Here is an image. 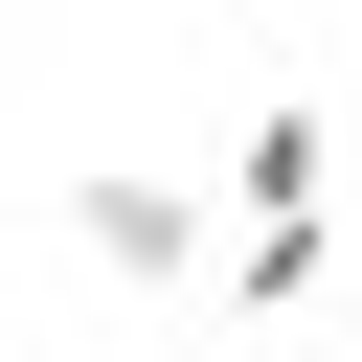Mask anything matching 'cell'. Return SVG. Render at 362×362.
<instances>
[{"instance_id": "1", "label": "cell", "mask_w": 362, "mask_h": 362, "mask_svg": "<svg viewBox=\"0 0 362 362\" xmlns=\"http://www.w3.org/2000/svg\"><path fill=\"white\" fill-rule=\"evenodd\" d=\"M226 204H249V226H339V204H362V181H339V90H272V113L226 136Z\"/></svg>"}, {"instance_id": "4", "label": "cell", "mask_w": 362, "mask_h": 362, "mask_svg": "<svg viewBox=\"0 0 362 362\" xmlns=\"http://www.w3.org/2000/svg\"><path fill=\"white\" fill-rule=\"evenodd\" d=\"M339 272H362V204H339Z\"/></svg>"}, {"instance_id": "2", "label": "cell", "mask_w": 362, "mask_h": 362, "mask_svg": "<svg viewBox=\"0 0 362 362\" xmlns=\"http://www.w3.org/2000/svg\"><path fill=\"white\" fill-rule=\"evenodd\" d=\"M68 226H90V272H136V294H181V272H226V226H204V181H158V158H113V181L68 204Z\"/></svg>"}, {"instance_id": "3", "label": "cell", "mask_w": 362, "mask_h": 362, "mask_svg": "<svg viewBox=\"0 0 362 362\" xmlns=\"http://www.w3.org/2000/svg\"><path fill=\"white\" fill-rule=\"evenodd\" d=\"M317 272H339V226H226V294H249V317H294Z\"/></svg>"}]
</instances>
